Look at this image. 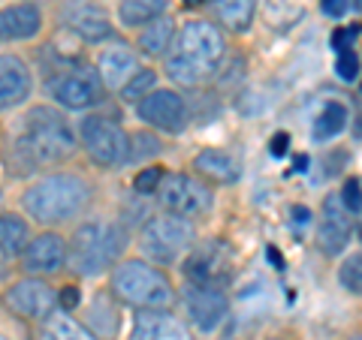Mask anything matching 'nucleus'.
I'll list each match as a JSON object with an SVG mask.
<instances>
[{"mask_svg": "<svg viewBox=\"0 0 362 340\" xmlns=\"http://www.w3.org/2000/svg\"><path fill=\"white\" fill-rule=\"evenodd\" d=\"M197 241V229L194 223L175 214H154V217L142 226L139 232V247L142 253L151 259L154 265H169L178 262Z\"/></svg>", "mask_w": 362, "mask_h": 340, "instance_id": "423d86ee", "label": "nucleus"}, {"mask_svg": "<svg viewBox=\"0 0 362 340\" xmlns=\"http://www.w3.org/2000/svg\"><path fill=\"white\" fill-rule=\"evenodd\" d=\"M76 154V133L61 111L37 106L25 121V135L16 145L18 175L37 172L45 166H58Z\"/></svg>", "mask_w": 362, "mask_h": 340, "instance_id": "f03ea898", "label": "nucleus"}, {"mask_svg": "<svg viewBox=\"0 0 362 340\" xmlns=\"http://www.w3.org/2000/svg\"><path fill=\"white\" fill-rule=\"evenodd\" d=\"M169 0H121L118 4V18L124 28H145L148 21L160 18L166 13Z\"/></svg>", "mask_w": 362, "mask_h": 340, "instance_id": "393cba45", "label": "nucleus"}, {"mask_svg": "<svg viewBox=\"0 0 362 340\" xmlns=\"http://www.w3.org/2000/svg\"><path fill=\"white\" fill-rule=\"evenodd\" d=\"M45 334H49L52 340H97L94 334L88 332L85 322L73 320L70 313H52L49 320H45Z\"/></svg>", "mask_w": 362, "mask_h": 340, "instance_id": "cd10ccee", "label": "nucleus"}, {"mask_svg": "<svg viewBox=\"0 0 362 340\" xmlns=\"http://www.w3.org/2000/svg\"><path fill=\"white\" fill-rule=\"evenodd\" d=\"M49 97L61 109L70 111H85L103 103V85H100L97 73L90 70H70L61 73L49 82Z\"/></svg>", "mask_w": 362, "mask_h": 340, "instance_id": "9b49d317", "label": "nucleus"}, {"mask_svg": "<svg viewBox=\"0 0 362 340\" xmlns=\"http://www.w3.org/2000/svg\"><path fill=\"white\" fill-rule=\"evenodd\" d=\"M194 172L199 181H211V184H235L242 178V163L223 148H202L194 157Z\"/></svg>", "mask_w": 362, "mask_h": 340, "instance_id": "412c9836", "label": "nucleus"}, {"mask_svg": "<svg viewBox=\"0 0 362 340\" xmlns=\"http://www.w3.org/2000/svg\"><path fill=\"white\" fill-rule=\"evenodd\" d=\"M154 196L166 214H175V217H185V220H197L202 214H209L214 202L206 181L185 172H166L163 184L157 187Z\"/></svg>", "mask_w": 362, "mask_h": 340, "instance_id": "0eeeda50", "label": "nucleus"}, {"mask_svg": "<svg viewBox=\"0 0 362 340\" xmlns=\"http://www.w3.org/2000/svg\"><path fill=\"white\" fill-rule=\"evenodd\" d=\"M130 142L133 145H142V148L139 151H130L127 160H139V157H151V154L160 151V139H157V135H148V133H136Z\"/></svg>", "mask_w": 362, "mask_h": 340, "instance_id": "72a5a7b5", "label": "nucleus"}, {"mask_svg": "<svg viewBox=\"0 0 362 340\" xmlns=\"http://www.w3.org/2000/svg\"><path fill=\"white\" fill-rule=\"evenodd\" d=\"M214 13H218V21L226 30L245 33L254 25L257 0H214Z\"/></svg>", "mask_w": 362, "mask_h": 340, "instance_id": "5701e85b", "label": "nucleus"}, {"mask_svg": "<svg viewBox=\"0 0 362 340\" xmlns=\"http://www.w3.org/2000/svg\"><path fill=\"white\" fill-rule=\"evenodd\" d=\"M0 340H4V337H0Z\"/></svg>", "mask_w": 362, "mask_h": 340, "instance_id": "a18cd8bd", "label": "nucleus"}, {"mask_svg": "<svg viewBox=\"0 0 362 340\" xmlns=\"http://www.w3.org/2000/svg\"><path fill=\"white\" fill-rule=\"evenodd\" d=\"M115 328H118V308L112 301V292H100L88 304V332L100 340V337L115 334Z\"/></svg>", "mask_w": 362, "mask_h": 340, "instance_id": "b1692460", "label": "nucleus"}, {"mask_svg": "<svg viewBox=\"0 0 362 340\" xmlns=\"http://www.w3.org/2000/svg\"><path fill=\"white\" fill-rule=\"evenodd\" d=\"M338 202L344 205V211L350 214V217H359L362 202H359V178H356V175H350V178L344 181L341 193H338Z\"/></svg>", "mask_w": 362, "mask_h": 340, "instance_id": "2f4dec72", "label": "nucleus"}, {"mask_svg": "<svg viewBox=\"0 0 362 340\" xmlns=\"http://www.w3.org/2000/svg\"><path fill=\"white\" fill-rule=\"evenodd\" d=\"M320 4H323V13L326 16H344L347 13V0H320Z\"/></svg>", "mask_w": 362, "mask_h": 340, "instance_id": "e433bc0d", "label": "nucleus"}, {"mask_svg": "<svg viewBox=\"0 0 362 340\" xmlns=\"http://www.w3.org/2000/svg\"><path fill=\"white\" fill-rule=\"evenodd\" d=\"M356 229V217H350L338 196H326L320 208V223H317V247L326 256H338L347 250L350 238Z\"/></svg>", "mask_w": 362, "mask_h": 340, "instance_id": "ddd939ff", "label": "nucleus"}, {"mask_svg": "<svg viewBox=\"0 0 362 340\" xmlns=\"http://www.w3.org/2000/svg\"><path fill=\"white\" fill-rule=\"evenodd\" d=\"M33 75L18 54H0V111H13L30 97Z\"/></svg>", "mask_w": 362, "mask_h": 340, "instance_id": "f3484780", "label": "nucleus"}, {"mask_svg": "<svg viewBox=\"0 0 362 340\" xmlns=\"http://www.w3.org/2000/svg\"><path fill=\"white\" fill-rule=\"evenodd\" d=\"M344 123H347V106H341V103H326L323 109H320V115L314 118V139L317 142H329V139H335L338 133L344 130Z\"/></svg>", "mask_w": 362, "mask_h": 340, "instance_id": "bb28decb", "label": "nucleus"}, {"mask_svg": "<svg viewBox=\"0 0 362 340\" xmlns=\"http://www.w3.org/2000/svg\"><path fill=\"white\" fill-rule=\"evenodd\" d=\"M226 58V40L221 28L206 18H190L175 30L173 49L166 54V75L181 87H199L218 75Z\"/></svg>", "mask_w": 362, "mask_h": 340, "instance_id": "f257e3e1", "label": "nucleus"}, {"mask_svg": "<svg viewBox=\"0 0 362 340\" xmlns=\"http://www.w3.org/2000/svg\"><path fill=\"white\" fill-rule=\"evenodd\" d=\"M154 85H157V73H154V70H136V73L127 78V85L118 90V94H121L124 103L133 106V103H139L145 94H151Z\"/></svg>", "mask_w": 362, "mask_h": 340, "instance_id": "c85d7f7f", "label": "nucleus"}, {"mask_svg": "<svg viewBox=\"0 0 362 340\" xmlns=\"http://www.w3.org/2000/svg\"><path fill=\"white\" fill-rule=\"evenodd\" d=\"M136 115L148 123L151 130L169 133V135L185 133L187 121H190L185 97H181L178 90H169V87H154L151 94H145L139 103H136Z\"/></svg>", "mask_w": 362, "mask_h": 340, "instance_id": "1a4fd4ad", "label": "nucleus"}, {"mask_svg": "<svg viewBox=\"0 0 362 340\" xmlns=\"http://www.w3.org/2000/svg\"><path fill=\"white\" fill-rule=\"evenodd\" d=\"M88 202H90V184L82 175H73V172L42 175L21 196V205H25L28 217L45 226L76 220L88 208Z\"/></svg>", "mask_w": 362, "mask_h": 340, "instance_id": "7ed1b4c3", "label": "nucleus"}, {"mask_svg": "<svg viewBox=\"0 0 362 340\" xmlns=\"http://www.w3.org/2000/svg\"><path fill=\"white\" fill-rule=\"evenodd\" d=\"M54 298H58V304H61L64 310H76L78 301H82V296H78L76 286H64L61 292H54Z\"/></svg>", "mask_w": 362, "mask_h": 340, "instance_id": "c9c22d12", "label": "nucleus"}, {"mask_svg": "<svg viewBox=\"0 0 362 340\" xmlns=\"http://www.w3.org/2000/svg\"><path fill=\"white\" fill-rule=\"evenodd\" d=\"M305 166H308V157H296V160H293V172H299Z\"/></svg>", "mask_w": 362, "mask_h": 340, "instance_id": "ea45409f", "label": "nucleus"}, {"mask_svg": "<svg viewBox=\"0 0 362 340\" xmlns=\"http://www.w3.org/2000/svg\"><path fill=\"white\" fill-rule=\"evenodd\" d=\"M40 340H52V337H49V334H45V332H42V334H40Z\"/></svg>", "mask_w": 362, "mask_h": 340, "instance_id": "79ce46f5", "label": "nucleus"}, {"mask_svg": "<svg viewBox=\"0 0 362 340\" xmlns=\"http://www.w3.org/2000/svg\"><path fill=\"white\" fill-rule=\"evenodd\" d=\"M338 280H341L344 292H350V296H359L362 292V256H359V250H354L341 262V268H338Z\"/></svg>", "mask_w": 362, "mask_h": 340, "instance_id": "c756f323", "label": "nucleus"}, {"mask_svg": "<svg viewBox=\"0 0 362 340\" xmlns=\"http://www.w3.org/2000/svg\"><path fill=\"white\" fill-rule=\"evenodd\" d=\"M28 238H30L28 220H21L18 214H0V250L6 256H18L25 250Z\"/></svg>", "mask_w": 362, "mask_h": 340, "instance_id": "a878e982", "label": "nucleus"}, {"mask_svg": "<svg viewBox=\"0 0 362 340\" xmlns=\"http://www.w3.org/2000/svg\"><path fill=\"white\" fill-rule=\"evenodd\" d=\"M9 262H13V256H6L4 250H0V277L6 274V268H9Z\"/></svg>", "mask_w": 362, "mask_h": 340, "instance_id": "58836bf2", "label": "nucleus"}, {"mask_svg": "<svg viewBox=\"0 0 362 340\" xmlns=\"http://www.w3.org/2000/svg\"><path fill=\"white\" fill-rule=\"evenodd\" d=\"M166 172H169L166 166H145L142 172H136V178H133V190L139 193V196H154L157 187L163 184Z\"/></svg>", "mask_w": 362, "mask_h": 340, "instance_id": "7c9ffc66", "label": "nucleus"}, {"mask_svg": "<svg viewBox=\"0 0 362 340\" xmlns=\"http://www.w3.org/2000/svg\"><path fill=\"white\" fill-rule=\"evenodd\" d=\"M272 157H284L287 154V133H281V135H275V139H272Z\"/></svg>", "mask_w": 362, "mask_h": 340, "instance_id": "4c0bfd02", "label": "nucleus"}, {"mask_svg": "<svg viewBox=\"0 0 362 340\" xmlns=\"http://www.w3.org/2000/svg\"><path fill=\"white\" fill-rule=\"evenodd\" d=\"M42 30V9L37 4H13L0 9V42L33 40Z\"/></svg>", "mask_w": 362, "mask_h": 340, "instance_id": "6ab92c4d", "label": "nucleus"}, {"mask_svg": "<svg viewBox=\"0 0 362 340\" xmlns=\"http://www.w3.org/2000/svg\"><path fill=\"white\" fill-rule=\"evenodd\" d=\"M18 259H21V271L28 277L58 274V271L66 268V241L58 232H40L37 238H28Z\"/></svg>", "mask_w": 362, "mask_h": 340, "instance_id": "f8f14e48", "label": "nucleus"}, {"mask_svg": "<svg viewBox=\"0 0 362 340\" xmlns=\"http://www.w3.org/2000/svg\"><path fill=\"white\" fill-rule=\"evenodd\" d=\"M266 340H284V337H266Z\"/></svg>", "mask_w": 362, "mask_h": 340, "instance_id": "37998d69", "label": "nucleus"}, {"mask_svg": "<svg viewBox=\"0 0 362 340\" xmlns=\"http://www.w3.org/2000/svg\"><path fill=\"white\" fill-rule=\"evenodd\" d=\"M112 298L136 310H169L175 304V289L154 262L121 259L109 277Z\"/></svg>", "mask_w": 362, "mask_h": 340, "instance_id": "20e7f679", "label": "nucleus"}, {"mask_svg": "<svg viewBox=\"0 0 362 340\" xmlns=\"http://www.w3.org/2000/svg\"><path fill=\"white\" fill-rule=\"evenodd\" d=\"M64 21L78 40L85 42H103L112 37V25L106 13L97 4H88V0H76L64 9Z\"/></svg>", "mask_w": 362, "mask_h": 340, "instance_id": "a211bd4d", "label": "nucleus"}, {"mask_svg": "<svg viewBox=\"0 0 362 340\" xmlns=\"http://www.w3.org/2000/svg\"><path fill=\"white\" fill-rule=\"evenodd\" d=\"M187 262H185V271L190 283H211V286H218V283L230 274V250L221 244V241H209L202 247H190Z\"/></svg>", "mask_w": 362, "mask_h": 340, "instance_id": "dca6fc26", "label": "nucleus"}, {"mask_svg": "<svg viewBox=\"0 0 362 340\" xmlns=\"http://www.w3.org/2000/svg\"><path fill=\"white\" fill-rule=\"evenodd\" d=\"M206 0H185V6H202Z\"/></svg>", "mask_w": 362, "mask_h": 340, "instance_id": "a19ab883", "label": "nucleus"}, {"mask_svg": "<svg viewBox=\"0 0 362 340\" xmlns=\"http://www.w3.org/2000/svg\"><path fill=\"white\" fill-rule=\"evenodd\" d=\"M136 70H139V61H136V51L127 49V45H109L97 58V78L109 90H121Z\"/></svg>", "mask_w": 362, "mask_h": 340, "instance_id": "aec40b11", "label": "nucleus"}, {"mask_svg": "<svg viewBox=\"0 0 362 340\" xmlns=\"http://www.w3.org/2000/svg\"><path fill=\"white\" fill-rule=\"evenodd\" d=\"M4 308L28 322H45L58 308L54 289L42 277H21L4 292Z\"/></svg>", "mask_w": 362, "mask_h": 340, "instance_id": "9d476101", "label": "nucleus"}, {"mask_svg": "<svg viewBox=\"0 0 362 340\" xmlns=\"http://www.w3.org/2000/svg\"><path fill=\"white\" fill-rule=\"evenodd\" d=\"M130 340H194V334L173 310H136Z\"/></svg>", "mask_w": 362, "mask_h": 340, "instance_id": "2eb2a0df", "label": "nucleus"}, {"mask_svg": "<svg viewBox=\"0 0 362 340\" xmlns=\"http://www.w3.org/2000/svg\"><path fill=\"white\" fill-rule=\"evenodd\" d=\"M173 40H175V21L169 16H160L142 28L139 51L148 54V58H166L169 49H173Z\"/></svg>", "mask_w": 362, "mask_h": 340, "instance_id": "4be33fe9", "label": "nucleus"}, {"mask_svg": "<svg viewBox=\"0 0 362 340\" xmlns=\"http://www.w3.org/2000/svg\"><path fill=\"white\" fill-rule=\"evenodd\" d=\"M356 33H359V25L338 28V30L332 33V49H335V51H350V49H354V40H356Z\"/></svg>", "mask_w": 362, "mask_h": 340, "instance_id": "f704fd0d", "label": "nucleus"}, {"mask_svg": "<svg viewBox=\"0 0 362 340\" xmlns=\"http://www.w3.org/2000/svg\"><path fill=\"white\" fill-rule=\"evenodd\" d=\"M335 73H338L341 82H356V75H359V58H356L354 49H350V51H338Z\"/></svg>", "mask_w": 362, "mask_h": 340, "instance_id": "473e14b6", "label": "nucleus"}, {"mask_svg": "<svg viewBox=\"0 0 362 340\" xmlns=\"http://www.w3.org/2000/svg\"><path fill=\"white\" fill-rule=\"evenodd\" d=\"M127 235L118 223H82L66 241V265H70L78 277H94L103 268H109L121 256Z\"/></svg>", "mask_w": 362, "mask_h": 340, "instance_id": "39448f33", "label": "nucleus"}, {"mask_svg": "<svg viewBox=\"0 0 362 340\" xmlns=\"http://www.w3.org/2000/svg\"><path fill=\"white\" fill-rule=\"evenodd\" d=\"M78 142L90 160L103 169L121 166L127 160V133L118 127V121L106 115H85L78 123Z\"/></svg>", "mask_w": 362, "mask_h": 340, "instance_id": "6e6552de", "label": "nucleus"}, {"mask_svg": "<svg viewBox=\"0 0 362 340\" xmlns=\"http://www.w3.org/2000/svg\"><path fill=\"white\" fill-rule=\"evenodd\" d=\"M185 310L187 320L194 322L199 332H214L226 310H230V301H226L221 286H211V283H190L185 289Z\"/></svg>", "mask_w": 362, "mask_h": 340, "instance_id": "4468645a", "label": "nucleus"}, {"mask_svg": "<svg viewBox=\"0 0 362 340\" xmlns=\"http://www.w3.org/2000/svg\"><path fill=\"white\" fill-rule=\"evenodd\" d=\"M350 340H359V337H350Z\"/></svg>", "mask_w": 362, "mask_h": 340, "instance_id": "c03bdc74", "label": "nucleus"}]
</instances>
